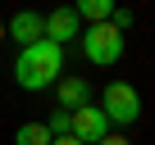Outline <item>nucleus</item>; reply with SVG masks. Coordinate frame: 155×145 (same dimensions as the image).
I'll return each mask as SVG.
<instances>
[{
  "label": "nucleus",
  "mask_w": 155,
  "mask_h": 145,
  "mask_svg": "<svg viewBox=\"0 0 155 145\" xmlns=\"http://www.w3.org/2000/svg\"><path fill=\"white\" fill-rule=\"evenodd\" d=\"M59 72H64V45L55 41H37V45H23L18 59H14V82L23 91H46L59 82Z\"/></svg>",
  "instance_id": "1"
},
{
  "label": "nucleus",
  "mask_w": 155,
  "mask_h": 145,
  "mask_svg": "<svg viewBox=\"0 0 155 145\" xmlns=\"http://www.w3.org/2000/svg\"><path fill=\"white\" fill-rule=\"evenodd\" d=\"M101 113L110 118V127H132L141 118V95L132 91V82H110L101 91Z\"/></svg>",
  "instance_id": "2"
},
{
  "label": "nucleus",
  "mask_w": 155,
  "mask_h": 145,
  "mask_svg": "<svg viewBox=\"0 0 155 145\" xmlns=\"http://www.w3.org/2000/svg\"><path fill=\"white\" fill-rule=\"evenodd\" d=\"M82 54L91 59V63H101V68H110V63H119L123 59V32H114L110 23H91V27H82Z\"/></svg>",
  "instance_id": "3"
},
{
  "label": "nucleus",
  "mask_w": 155,
  "mask_h": 145,
  "mask_svg": "<svg viewBox=\"0 0 155 145\" xmlns=\"http://www.w3.org/2000/svg\"><path fill=\"white\" fill-rule=\"evenodd\" d=\"M68 136L73 140H82V145H96L110 136V118L96 109V104H82V109H73L68 113Z\"/></svg>",
  "instance_id": "4"
},
{
  "label": "nucleus",
  "mask_w": 155,
  "mask_h": 145,
  "mask_svg": "<svg viewBox=\"0 0 155 145\" xmlns=\"http://www.w3.org/2000/svg\"><path fill=\"white\" fill-rule=\"evenodd\" d=\"M41 36H46V14L18 9V14L5 23V41H18V50H23V45H37Z\"/></svg>",
  "instance_id": "5"
},
{
  "label": "nucleus",
  "mask_w": 155,
  "mask_h": 145,
  "mask_svg": "<svg viewBox=\"0 0 155 145\" xmlns=\"http://www.w3.org/2000/svg\"><path fill=\"white\" fill-rule=\"evenodd\" d=\"M73 36H82V18L73 14V5L50 9V14H46V41L64 45V41H73Z\"/></svg>",
  "instance_id": "6"
},
{
  "label": "nucleus",
  "mask_w": 155,
  "mask_h": 145,
  "mask_svg": "<svg viewBox=\"0 0 155 145\" xmlns=\"http://www.w3.org/2000/svg\"><path fill=\"white\" fill-rule=\"evenodd\" d=\"M55 86H59V104H55V109H68V113H73V109L91 104V91H87V82H82V77H59Z\"/></svg>",
  "instance_id": "7"
},
{
  "label": "nucleus",
  "mask_w": 155,
  "mask_h": 145,
  "mask_svg": "<svg viewBox=\"0 0 155 145\" xmlns=\"http://www.w3.org/2000/svg\"><path fill=\"white\" fill-rule=\"evenodd\" d=\"M73 14H78V18H87V23H110L114 0H78V5H73Z\"/></svg>",
  "instance_id": "8"
},
{
  "label": "nucleus",
  "mask_w": 155,
  "mask_h": 145,
  "mask_svg": "<svg viewBox=\"0 0 155 145\" xmlns=\"http://www.w3.org/2000/svg\"><path fill=\"white\" fill-rule=\"evenodd\" d=\"M14 145H50V127L46 122H23L14 131Z\"/></svg>",
  "instance_id": "9"
},
{
  "label": "nucleus",
  "mask_w": 155,
  "mask_h": 145,
  "mask_svg": "<svg viewBox=\"0 0 155 145\" xmlns=\"http://www.w3.org/2000/svg\"><path fill=\"white\" fill-rule=\"evenodd\" d=\"M46 127H50V136H68V109H55Z\"/></svg>",
  "instance_id": "10"
},
{
  "label": "nucleus",
  "mask_w": 155,
  "mask_h": 145,
  "mask_svg": "<svg viewBox=\"0 0 155 145\" xmlns=\"http://www.w3.org/2000/svg\"><path fill=\"white\" fill-rule=\"evenodd\" d=\"M110 27H114V32H128V27H132V9H119V5H114V14H110Z\"/></svg>",
  "instance_id": "11"
},
{
  "label": "nucleus",
  "mask_w": 155,
  "mask_h": 145,
  "mask_svg": "<svg viewBox=\"0 0 155 145\" xmlns=\"http://www.w3.org/2000/svg\"><path fill=\"white\" fill-rule=\"evenodd\" d=\"M50 145H82V140H73V136H50Z\"/></svg>",
  "instance_id": "12"
},
{
  "label": "nucleus",
  "mask_w": 155,
  "mask_h": 145,
  "mask_svg": "<svg viewBox=\"0 0 155 145\" xmlns=\"http://www.w3.org/2000/svg\"><path fill=\"white\" fill-rule=\"evenodd\" d=\"M96 145H132V140H123V136H105V140H96Z\"/></svg>",
  "instance_id": "13"
},
{
  "label": "nucleus",
  "mask_w": 155,
  "mask_h": 145,
  "mask_svg": "<svg viewBox=\"0 0 155 145\" xmlns=\"http://www.w3.org/2000/svg\"><path fill=\"white\" fill-rule=\"evenodd\" d=\"M0 45H5V18H0Z\"/></svg>",
  "instance_id": "14"
}]
</instances>
